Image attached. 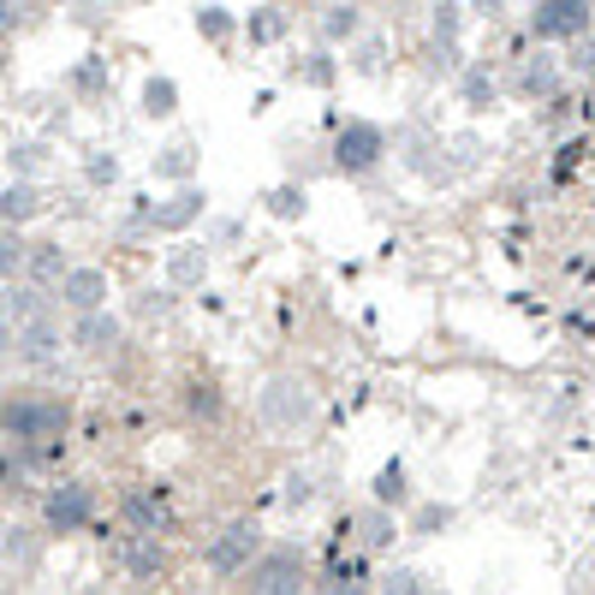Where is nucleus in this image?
Wrapping results in <instances>:
<instances>
[{
    "label": "nucleus",
    "instance_id": "23",
    "mask_svg": "<svg viewBox=\"0 0 595 595\" xmlns=\"http://www.w3.org/2000/svg\"><path fill=\"white\" fill-rule=\"evenodd\" d=\"M24 268V245H19V233H0V275H19Z\"/></svg>",
    "mask_w": 595,
    "mask_h": 595
},
{
    "label": "nucleus",
    "instance_id": "10",
    "mask_svg": "<svg viewBox=\"0 0 595 595\" xmlns=\"http://www.w3.org/2000/svg\"><path fill=\"white\" fill-rule=\"evenodd\" d=\"M119 560H126L131 578H155L161 572V542L155 536H126V542H119Z\"/></svg>",
    "mask_w": 595,
    "mask_h": 595
},
{
    "label": "nucleus",
    "instance_id": "35",
    "mask_svg": "<svg viewBox=\"0 0 595 595\" xmlns=\"http://www.w3.org/2000/svg\"><path fill=\"white\" fill-rule=\"evenodd\" d=\"M0 595H7V590H0Z\"/></svg>",
    "mask_w": 595,
    "mask_h": 595
},
{
    "label": "nucleus",
    "instance_id": "26",
    "mask_svg": "<svg viewBox=\"0 0 595 595\" xmlns=\"http://www.w3.org/2000/svg\"><path fill=\"white\" fill-rule=\"evenodd\" d=\"M382 590H387V595H423V590H417V572H394V578H382Z\"/></svg>",
    "mask_w": 595,
    "mask_h": 595
},
{
    "label": "nucleus",
    "instance_id": "5",
    "mask_svg": "<svg viewBox=\"0 0 595 595\" xmlns=\"http://www.w3.org/2000/svg\"><path fill=\"white\" fill-rule=\"evenodd\" d=\"M536 36H584L590 31V7L584 0H542V7L530 12Z\"/></svg>",
    "mask_w": 595,
    "mask_h": 595
},
{
    "label": "nucleus",
    "instance_id": "22",
    "mask_svg": "<svg viewBox=\"0 0 595 595\" xmlns=\"http://www.w3.org/2000/svg\"><path fill=\"white\" fill-rule=\"evenodd\" d=\"M197 31L202 36H226V31H233V12H226V7H202L197 12Z\"/></svg>",
    "mask_w": 595,
    "mask_h": 595
},
{
    "label": "nucleus",
    "instance_id": "36",
    "mask_svg": "<svg viewBox=\"0 0 595 595\" xmlns=\"http://www.w3.org/2000/svg\"><path fill=\"white\" fill-rule=\"evenodd\" d=\"M435 595H441V590H435Z\"/></svg>",
    "mask_w": 595,
    "mask_h": 595
},
{
    "label": "nucleus",
    "instance_id": "24",
    "mask_svg": "<svg viewBox=\"0 0 595 595\" xmlns=\"http://www.w3.org/2000/svg\"><path fill=\"white\" fill-rule=\"evenodd\" d=\"M72 84H78V90H102V84H107V60H84Z\"/></svg>",
    "mask_w": 595,
    "mask_h": 595
},
{
    "label": "nucleus",
    "instance_id": "6",
    "mask_svg": "<svg viewBox=\"0 0 595 595\" xmlns=\"http://www.w3.org/2000/svg\"><path fill=\"white\" fill-rule=\"evenodd\" d=\"M262 417L275 429H298L310 417V394L298 382H268V394H262Z\"/></svg>",
    "mask_w": 595,
    "mask_h": 595
},
{
    "label": "nucleus",
    "instance_id": "15",
    "mask_svg": "<svg viewBox=\"0 0 595 595\" xmlns=\"http://www.w3.org/2000/svg\"><path fill=\"white\" fill-rule=\"evenodd\" d=\"M173 107H179V90H173V78H149V84H143V114L167 119Z\"/></svg>",
    "mask_w": 595,
    "mask_h": 595
},
{
    "label": "nucleus",
    "instance_id": "4",
    "mask_svg": "<svg viewBox=\"0 0 595 595\" xmlns=\"http://www.w3.org/2000/svg\"><path fill=\"white\" fill-rule=\"evenodd\" d=\"M7 429H12L19 441H48V446H60L66 411H60V405H19V411L7 417Z\"/></svg>",
    "mask_w": 595,
    "mask_h": 595
},
{
    "label": "nucleus",
    "instance_id": "12",
    "mask_svg": "<svg viewBox=\"0 0 595 595\" xmlns=\"http://www.w3.org/2000/svg\"><path fill=\"white\" fill-rule=\"evenodd\" d=\"M19 351H24V363H54V351H60V334H54L48 322H31Z\"/></svg>",
    "mask_w": 595,
    "mask_h": 595
},
{
    "label": "nucleus",
    "instance_id": "7",
    "mask_svg": "<svg viewBox=\"0 0 595 595\" xmlns=\"http://www.w3.org/2000/svg\"><path fill=\"white\" fill-rule=\"evenodd\" d=\"M60 298L72 310H84V316H96V310L107 304V275L102 268H72V275L60 280Z\"/></svg>",
    "mask_w": 595,
    "mask_h": 595
},
{
    "label": "nucleus",
    "instance_id": "14",
    "mask_svg": "<svg viewBox=\"0 0 595 595\" xmlns=\"http://www.w3.org/2000/svg\"><path fill=\"white\" fill-rule=\"evenodd\" d=\"M114 340H119V322H114V316H102V310H96V316H84V322H78V346L102 351V346H114Z\"/></svg>",
    "mask_w": 595,
    "mask_h": 595
},
{
    "label": "nucleus",
    "instance_id": "20",
    "mask_svg": "<svg viewBox=\"0 0 595 595\" xmlns=\"http://www.w3.org/2000/svg\"><path fill=\"white\" fill-rule=\"evenodd\" d=\"M322 31H328V36H351V31H358V7H328V12H322Z\"/></svg>",
    "mask_w": 595,
    "mask_h": 595
},
{
    "label": "nucleus",
    "instance_id": "16",
    "mask_svg": "<svg viewBox=\"0 0 595 595\" xmlns=\"http://www.w3.org/2000/svg\"><path fill=\"white\" fill-rule=\"evenodd\" d=\"M287 36V12L280 7H256L250 12V43H280Z\"/></svg>",
    "mask_w": 595,
    "mask_h": 595
},
{
    "label": "nucleus",
    "instance_id": "13",
    "mask_svg": "<svg viewBox=\"0 0 595 595\" xmlns=\"http://www.w3.org/2000/svg\"><path fill=\"white\" fill-rule=\"evenodd\" d=\"M197 214H202V191H179L167 209H155V226H167V233H173V226L197 221Z\"/></svg>",
    "mask_w": 595,
    "mask_h": 595
},
{
    "label": "nucleus",
    "instance_id": "2",
    "mask_svg": "<svg viewBox=\"0 0 595 595\" xmlns=\"http://www.w3.org/2000/svg\"><path fill=\"white\" fill-rule=\"evenodd\" d=\"M382 149H387L382 126H363V119H351V126L340 131V143H334V161H340V167H351V173H363V167H375V161H382Z\"/></svg>",
    "mask_w": 595,
    "mask_h": 595
},
{
    "label": "nucleus",
    "instance_id": "28",
    "mask_svg": "<svg viewBox=\"0 0 595 595\" xmlns=\"http://www.w3.org/2000/svg\"><path fill=\"white\" fill-rule=\"evenodd\" d=\"M524 90H553V66H530V72H524Z\"/></svg>",
    "mask_w": 595,
    "mask_h": 595
},
{
    "label": "nucleus",
    "instance_id": "33",
    "mask_svg": "<svg viewBox=\"0 0 595 595\" xmlns=\"http://www.w3.org/2000/svg\"><path fill=\"white\" fill-rule=\"evenodd\" d=\"M7 340H12V328H7V322H0V351H7Z\"/></svg>",
    "mask_w": 595,
    "mask_h": 595
},
{
    "label": "nucleus",
    "instance_id": "17",
    "mask_svg": "<svg viewBox=\"0 0 595 595\" xmlns=\"http://www.w3.org/2000/svg\"><path fill=\"white\" fill-rule=\"evenodd\" d=\"M202 268H209V262H202V250H191V245H179V250L167 256V275L179 280V287H197V280H202Z\"/></svg>",
    "mask_w": 595,
    "mask_h": 595
},
{
    "label": "nucleus",
    "instance_id": "3",
    "mask_svg": "<svg viewBox=\"0 0 595 595\" xmlns=\"http://www.w3.org/2000/svg\"><path fill=\"white\" fill-rule=\"evenodd\" d=\"M304 590V560L298 553H268L250 572V595H298Z\"/></svg>",
    "mask_w": 595,
    "mask_h": 595
},
{
    "label": "nucleus",
    "instance_id": "21",
    "mask_svg": "<svg viewBox=\"0 0 595 595\" xmlns=\"http://www.w3.org/2000/svg\"><path fill=\"white\" fill-rule=\"evenodd\" d=\"M268 209L275 214H304V191H298V185H275V191H268Z\"/></svg>",
    "mask_w": 595,
    "mask_h": 595
},
{
    "label": "nucleus",
    "instance_id": "11",
    "mask_svg": "<svg viewBox=\"0 0 595 595\" xmlns=\"http://www.w3.org/2000/svg\"><path fill=\"white\" fill-rule=\"evenodd\" d=\"M31 214H43V197H36V185H7L0 191V221H31Z\"/></svg>",
    "mask_w": 595,
    "mask_h": 595
},
{
    "label": "nucleus",
    "instance_id": "18",
    "mask_svg": "<svg viewBox=\"0 0 595 595\" xmlns=\"http://www.w3.org/2000/svg\"><path fill=\"white\" fill-rule=\"evenodd\" d=\"M31 268H36V280H66V275H72V268H66V256L54 250V245L36 250V256H31Z\"/></svg>",
    "mask_w": 595,
    "mask_h": 595
},
{
    "label": "nucleus",
    "instance_id": "30",
    "mask_svg": "<svg viewBox=\"0 0 595 595\" xmlns=\"http://www.w3.org/2000/svg\"><path fill=\"white\" fill-rule=\"evenodd\" d=\"M310 494H316V489H310V482H304V477H292V482H287V500H292V506H304V500H310Z\"/></svg>",
    "mask_w": 595,
    "mask_h": 595
},
{
    "label": "nucleus",
    "instance_id": "29",
    "mask_svg": "<svg viewBox=\"0 0 595 595\" xmlns=\"http://www.w3.org/2000/svg\"><path fill=\"white\" fill-rule=\"evenodd\" d=\"M304 78H310V84H328V78H334V66H328V60H322V54H316V60L304 66Z\"/></svg>",
    "mask_w": 595,
    "mask_h": 595
},
{
    "label": "nucleus",
    "instance_id": "34",
    "mask_svg": "<svg viewBox=\"0 0 595 595\" xmlns=\"http://www.w3.org/2000/svg\"><path fill=\"white\" fill-rule=\"evenodd\" d=\"M0 60H7V48H0Z\"/></svg>",
    "mask_w": 595,
    "mask_h": 595
},
{
    "label": "nucleus",
    "instance_id": "32",
    "mask_svg": "<svg viewBox=\"0 0 595 595\" xmlns=\"http://www.w3.org/2000/svg\"><path fill=\"white\" fill-rule=\"evenodd\" d=\"M24 19V7H7V0H0V31H7V24H19Z\"/></svg>",
    "mask_w": 595,
    "mask_h": 595
},
{
    "label": "nucleus",
    "instance_id": "1",
    "mask_svg": "<svg viewBox=\"0 0 595 595\" xmlns=\"http://www.w3.org/2000/svg\"><path fill=\"white\" fill-rule=\"evenodd\" d=\"M250 553H256V524H250V518H233V524H226V530L209 542V553H202V560H209L214 578H233V572H245V565H250Z\"/></svg>",
    "mask_w": 595,
    "mask_h": 595
},
{
    "label": "nucleus",
    "instance_id": "25",
    "mask_svg": "<svg viewBox=\"0 0 595 595\" xmlns=\"http://www.w3.org/2000/svg\"><path fill=\"white\" fill-rule=\"evenodd\" d=\"M161 173H167V179H185V173H191V149H167V155H161Z\"/></svg>",
    "mask_w": 595,
    "mask_h": 595
},
{
    "label": "nucleus",
    "instance_id": "19",
    "mask_svg": "<svg viewBox=\"0 0 595 595\" xmlns=\"http://www.w3.org/2000/svg\"><path fill=\"white\" fill-rule=\"evenodd\" d=\"M375 500H382V506H399L405 500V470L399 465H387L382 477H375Z\"/></svg>",
    "mask_w": 595,
    "mask_h": 595
},
{
    "label": "nucleus",
    "instance_id": "9",
    "mask_svg": "<svg viewBox=\"0 0 595 595\" xmlns=\"http://www.w3.org/2000/svg\"><path fill=\"white\" fill-rule=\"evenodd\" d=\"M84 518H90V489L66 482L60 494H48V524H54V530H78Z\"/></svg>",
    "mask_w": 595,
    "mask_h": 595
},
{
    "label": "nucleus",
    "instance_id": "27",
    "mask_svg": "<svg viewBox=\"0 0 595 595\" xmlns=\"http://www.w3.org/2000/svg\"><path fill=\"white\" fill-rule=\"evenodd\" d=\"M90 179H96V185H114V179H119V161H114V155H96V161H90Z\"/></svg>",
    "mask_w": 595,
    "mask_h": 595
},
{
    "label": "nucleus",
    "instance_id": "8",
    "mask_svg": "<svg viewBox=\"0 0 595 595\" xmlns=\"http://www.w3.org/2000/svg\"><path fill=\"white\" fill-rule=\"evenodd\" d=\"M126 518L138 524L143 536H155V530H167L173 524V506H167V489H131L126 494Z\"/></svg>",
    "mask_w": 595,
    "mask_h": 595
},
{
    "label": "nucleus",
    "instance_id": "31",
    "mask_svg": "<svg viewBox=\"0 0 595 595\" xmlns=\"http://www.w3.org/2000/svg\"><path fill=\"white\" fill-rule=\"evenodd\" d=\"M435 31H441V36H453V31H458V7H441V19H435Z\"/></svg>",
    "mask_w": 595,
    "mask_h": 595
}]
</instances>
